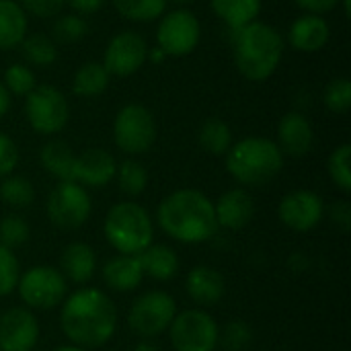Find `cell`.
<instances>
[{
	"mask_svg": "<svg viewBox=\"0 0 351 351\" xmlns=\"http://www.w3.org/2000/svg\"><path fill=\"white\" fill-rule=\"evenodd\" d=\"M27 37V12L16 0H0V49H12Z\"/></svg>",
	"mask_w": 351,
	"mask_h": 351,
	"instance_id": "24",
	"label": "cell"
},
{
	"mask_svg": "<svg viewBox=\"0 0 351 351\" xmlns=\"http://www.w3.org/2000/svg\"><path fill=\"white\" fill-rule=\"evenodd\" d=\"M53 351H88V350H84V348H78V346H72V343H66V346H60V348H56Z\"/></svg>",
	"mask_w": 351,
	"mask_h": 351,
	"instance_id": "48",
	"label": "cell"
},
{
	"mask_svg": "<svg viewBox=\"0 0 351 351\" xmlns=\"http://www.w3.org/2000/svg\"><path fill=\"white\" fill-rule=\"evenodd\" d=\"M148 45L146 39L136 31H121L111 37L105 56L103 66L109 72V76H132L146 64Z\"/></svg>",
	"mask_w": 351,
	"mask_h": 351,
	"instance_id": "14",
	"label": "cell"
},
{
	"mask_svg": "<svg viewBox=\"0 0 351 351\" xmlns=\"http://www.w3.org/2000/svg\"><path fill=\"white\" fill-rule=\"evenodd\" d=\"M302 10H306L308 14H325L333 8H337V4L341 0H294Z\"/></svg>",
	"mask_w": 351,
	"mask_h": 351,
	"instance_id": "43",
	"label": "cell"
},
{
	"mask_svg": "<svg viewBox=\"0 0 351 351\" xmlns=\"http://www.w3.org/2000/svg\"><path fill=\"white\" fill-rule=\"evenodd\" d=\"M74 150L64 140H49L39 152L41 167L58 181H72L74 177Z\"/></svg>",
	"mask_w": 351,
	"mask_h": 351,
	"instance_id": "25",
	"label": "cell"
},
{
	"mask_svg": "<svg viewBox=\"0 0 351 351\" xmlns=\"http://www.w3.org/2000/svg\"><path fill=\"white\" fill-rule=\"evenodd\" d=\"M158 226L167 237L183 245H202L218 234L214 202L199 189H177L156 210Z\"/></svg>",
	"mask_w": 351,
	"mask_h": 351,
	"instance_id": "2",
	"label": "cell"
},
{
	"mask_svg": "<svg viewBox=\"0 0 351 351\" xmlns=\"http://www.w3.org/2000/svg\"><path fill=\"white\" fill-rule=\"evenodd\" d=\"M175 4H189V2H193V0H173Z\"/></svg>",
	"mask_w": 351,
	"mask_h": 351,
	"instance_id": "50",
	"label": "cell"
},
{
	"mask_svg": "<svg viewBox=\"0 0 351 351\" xmlns=\"http://www.w3.org/2000/svg\"><path fill=\"white\" fill-rule=\"evenodd\" d=\"M325 216H329L331 224L341 232L351 230V204L348 199H335L329 208H325Z\"/></svg>",
	"mask_w": 351,
	"mask_h": 351,
	"instance_id": "42",
	"label": "cell"
},
{
	"mask_svg": "<svg viewBox=\"0 0 351 351\" xmlns=\"http://www.w3.org/2000/svg\"><path fill=\"white\" fill-rule=\"evenodd\" d=\"M31 237V228H29V222L12 212V214H6L0 218V245L6 247V249H19L23 247Z\"/></svg>",
	"mask_w": 351,
	"mask_h": 351,
	"instance_id": "34",
	"label": "cell"
},
{
	"mask_svg": "<svg viewBox=\"0 0 351 351\" xmlns=\"http://www.w3.org/2000/svg\"><path fill=\"white\" fill-rule=\"evenodd\" d=\"M185 292L197 304V308H210L224 298L226 280L216 267L195 265L185 278Z\"/></svg>",
	"mask_w": 351,
	"mask_h": 351,
	"instance_id": "19",
	"label": "cell"
},
{
	"mask_svg": "<svg viewBox=\"0 0 351 351\" xmlns=\"http://www.w3.org/2000/svg\"><path fill=\"white\" fill-rule=\"evenodd\" d=\"M331 37L329 23L321 14H302L288 29V41L294 49L315 53L327 45Z\"/></svg>",
	"mask_w": 351,
	"mask_h": 351,
	"instance_id": "20",
	"label": "cell"
},
{
	"mask_svg": "<svg viewBox=\"0 0 351 351\" xmlns=\"http://www.w3.org/2000/svg\"><path fill=\"white\" fill-rule=\"evenodd\" d=\"M169 337L175 351H216L220 327L206 308H187L175 315Z\"/></svg>",
	"mask_w": 351,
	"mask_h": 351,
	"instance_id": "7",
	"label": "cell"
},
{
	"mask_svg": "<svg viewBox=\"0 0 351 351\" xmlns=\"http://www.w3.org/2000/svg\"><path fill=\"white\" fill-rule=\"evenodd\" d=\"M21 8L33 16H39V19H49V16H56L66 0H19Z\"/></svg>",
	"mask_w": 351,
	"mask_h": 351,
	"instance_id": "41",
	"label": "cell"
},
{
	"mask_svg": "<svg viewBox=\"0 0 351 351\" xmlns=\"http://www.w3.org/2000/svg\"><path fill=\"white\" fill-rule=\"evenodd\" d=\"M132 351H160V348L152 339H140Z\"/></svg>",
	"mask_w": 351,
	"mask_h": 351,
	"instance_id": "46",
	"label": "cell"
},
{
	"mask_svg": "<svg viewBox=\"0 0 351 351\" xmlns=\"http://www.w3.org/2000/svg\"><path fill=\"white\" fill-rule=\"evenodd\" d=\"M210 6L214 14L222 19L232 31H239L257 21L261 12V0H210Z\"/></svg>",
	"mask_w": 351,
	"mask_h": 351,
	"instance_id": "26",
	"label": "cell"
},
{
	"mask_svg": "<svg viewBox=\"0 0 351 351\" xmlns=\"http://www.w3.org/2000/svg\"><path fill=\"white\" fill-rule=\"evenodd\" d=\"M282 56L284 37L276 27L253 21L234 31V64L245 78L253 82L267 80L278 70Z\"/></svg>",
	"mask_w": 351,
	"mask_h": 351,
	"instance_id": "3",
	"label": "cell"
},
{
	"mask_svg": "<svg viewBox=\"0 0 351 351\" xmlns=\"http://www.w3.org/2000/svg\"><path fill=\"white\" fill-rule=\"evenodd\" d=\"M60 271L66 278V282H72L76 286L88 284L97 271L95 249L80 241L66 245L60 255Z\"/></svg>",
	"mask_w": 351,
	"mask_h": 351,
	"instance_id": "21",
	"label": "cell"
},
{
	"mask_svg": "<svg viewBox=\"0 0 351 351\" xmlns=\"http://www.w3.org/2000/svg\"><path fill=\"white\" fill-rule=\"evenodd\" d=\"M39 333V321L27 306H12L0 315V351H33Z\"/></svg>",
	"mask_w": 351,
	"mask_h": 351,
	"instance_id": "15",
	"label": "cell"
},
{
	"mask_svg": "<svg viewBox=\"0 0 351 351\" xmlns=\"http://www.w3.org/2000/svg\"><path fill=\"white\" fill-rule=\"evenodd\" d=\"M144 280L138 255H115L103 267V282L115 292H132Z\"/></svg>",
	"mask_w": 351,
	"mask_h": 351,
	"instance_id": "22",
	"label": "cell"
},
{
	"mask_svg": "<svg viewBox=\"0 0 351 351\" xmlns=\"http://www.w3.org/2000/svg\"><path fill=\"white\" fill-rule=\"evenodd\" d=\"M177 315V302L169 292L150 290L138 296L128 311V327L140 339H156L167 333Z\"/></svg>",
	"mask_w": 351,
	"mask_h": 351,
	"instance_id": "6",
	"label": "cell"
},
{
	"mask_svg": "<svg viewBox=\"0 0 351 351\" xmlns=\"http://www.w3.org/2000/svg\"><path fill=\"white\" fill-rule=\"evenodd\" d=\"M282 154L292 158H302L313 150L315 144V132L306 115L298 111H290L280 119L278 125V142Z\"/></svg>",
	"mask_w": 351,
	"mask_h": 351,
	"instance_id": "18",
	"label": "cell"
},
{
	"mask_svg": "<svg viewBox=\"0 0 351 351\" xmlns=\"http://www.w3.org/2000/svg\"><path fill=\"white\" fill-rule=\"evenodd\" d=\"M351 146L350 144H341L337 146L327 160V171H329V179L331 183L341 191V193H350L351 191Z\"/></svg>",
	"mask_w": 351,
	"mask_h": 351,
	"instance_id": "33",
	"label": "cell"
},
{
	"mask_svg": "<svg viewBox=\"0 0 351 351\" xmlns=\"http://www.w3.org/2000/svg\"><path fill=\"white\" fill-rule=\"evenodd\" d=\"M70 6H72V10H76L78 14H93V12H97V10H101L103 8V4L107 2V0H66Z\"/></svg>",
	"mask_w": 351,
	"mask_h": 351,
	"instance_id": "44",
	"label": "cell"
},
{
	"mask_svg": "<svg viewBox=\"0 0 351 351\" xmlns=\"http://www.w3.org/2000/svg\"><path fill=\"white\" fill-rule=\"evenodd\" d=\"M117 160L103 148H88L74 158L72 181L82 187H105L115 179Z\"/></svg>",
	"mask_w": 351,
	"mask_h": 351,
	"instance_id": "16",
	"label": "cell"
},
{
	"mask_svg": "<svg viewBox=\"0 0 351 351\" xmlns=\"http://www.w3.org/2000/svg\"><path fill=\"white\" fill-rule=\"evenodd\" d=\"M0 199L12 210H25L35 202V187L27 177L8 175L0 183Z\"/></svg>",
	"mask_w": 351,
	"mask_h": 351,
	"instance_id": "30",
	"label": "cell"
},
{
	"mask_svg": "<svg viewBox=\"0 0 351 351\" xmlns=\"http://www.w3.org/2000/svg\"><path fill=\"white\" fill-rule=\"evenodd\" d=\"M21 49H23V56L29 64L33 66H39V68H47L56 62L58 58V47H56V41L43 33H35V35H29L23 39L21 43Z\"/></svg>",
	"mask_w": 351,
	"mask_h": 351,
	"instance_id": "32",
	"label": "cell"
},
{
	"mask_svg": "<svg viewBox=\"0 0 351 351\" xmlns=\"http://www.w3.org/2000/svg\"><path fill=\"white\" fill-rule=\"evenodd\" d=\"M2 84L6 86V90L10 95H19V97H27L35 86V74L27 64H12L4 70V80Z\"/></svg>",
	"mask_w": 351,
	"mask_h": 351,
	"instance_id": "36",
	"label": "cell"
},
{
	"mask_svg": "<svg viewBox=\"0 0 351 351\" xmlns=\"http://www.w3.org/2000/svg\"><path fill=\"white\" fill-rule=\"evenodd\" d=\"M103 232L119 255H140L154 243V224L148 210L136 202L113 204L105 216Z\"/></svg>",
	"mask_w": 351,
	"mask_h": 351,
	"instance_id": "5",
	"label": "cell"
},
{
	"mask_svg": "<svg viewBox=\"0 0 351 351\" xmlns=\"http://www.w3.org/2000/svg\"><path fill=\"white\" fill-rule=\"evenodd\" d=\"M325 202L311 189H296L286 193L278 206L280 222L294 232H311L325 218Z\"/></svg>",
	"mask_w": 351,
	"mask_h": 351,
	"instance_id": "13",
	"label": "cell"
},
{
	"mask_svg": "<svg viewBox=\"0 0 351 351\" xmlns=\"http://www.w3.org/2000/svg\"><path fill=\"white\" fill-rule=\"evenodd\" d=\"M109 72L99 62L82 64L72 78V93L78 97H99L109 86Z\"/></svg>",
	"mask_w": 351,
	"mask_h": 351,
	"instance_id": "27",
	"label": "cell"
},
{
	"mask_svg": "<svg viewBox=\"0 0 351 351\" xmlns=\"http://www.w3.org/2000/svg\"><path fill=\"white\" fill-rule=\"evenodd\" d=\"M21 280V265L16 255L0 245V298L12 294Z\"/></svg>",
	"mask_w": 351,
	"mask_h": 351,
	"instance_id": "39",
	"label": "cell"
},
{
	"mask_svg": "<svg viewBox=\"0 0 351 351\" xmlns=\"http://www.w3.org/2000/svg\"><path fill=\"white\" fill-rule=\"evenodd\" d=\"M218 228L224 230H243L251 224L255 216V199L245 187H234L224 191L218 202H214Z\"/></svg>",
	"mask_w": 351,
	"mask_h": 351,
	"instance_id": "17",
	"label": "cell"
},
{
	"mask_svg": "<svg viewBox=\"0 0 351 351\" xmlns=\"http://www.w3.org/2000/svg\"><path fill=\"white\" fill-rule=\"evenodd\" d=\"M197 142L212 156H224L230 150V146L234 144L230 125L218 117H212V119L202 123L199 134H197Z\"/></svg>",
	"mask_w": 351,
	"mask_h": 351,
	"instance_id": "28",
	"label": "cell"
},
{
	"mask_svg": "<svg viewBox=\"0 0 351 351\" xmlns=\"http://www.w3.org/2000/svg\"><path fill=\"white\" fill-rule=\"evenodd\" d=\"M255 335L253 329L245 323V321H230L224 325V329L220 331V341L218 346H222L224 351H247L249 346L253 343Z\"/></svg>",
	"mask_w": 351,
	"mask_h": 351,
	"instance_id": "35",
	"label": "cell"
},
{
	"mask_svg": "<svg viewBox=\"0 0 351 351\" xmlns=\"http://www.w3.org/2000/svg\"><path fill=\"white\" fill-rule=\"evenodd\" d=\"M51 31H53V39L62 43H74V41H80L88 33V25L80 14H64L56 19Z\"/></svg>",
	"mask_w": 351,
	"mask_h": 351,
	"instance_id": "38",
	"label": "cell"
},
{
	"mask_svg": "<svg viewBox=\"0 0 351 351\" xmlns=\"http://www.w3.org/2000/svg\"><path fill=\"white\" fill-rule=\"evenodd\" d=\"M16 165H19V148L8 134L0 132V179L12 175Z\"/></svg>",
	"mask_w": 351,
	"mask_h": 351,
	"instance_id": "40",
	"label": "cell"
},
{
	"mask_svg": "<svg viewBox=\"0 0 351 351\" xmlns=\"http://www.w3.org/2000/svg\"><path fill=\"white\" fill-rule=\"evenodd\" d=\"M138 257H140L144 278H150L154 282H169L179 274V257L167 245L152 243Z\"/></svg>",
	"mask_w": 351,
	"mask_h": 351,
	"instance_id": "23",
	"label": "cell"
},
{
	"mask_svg": "<svg viewBox=\"0 0 351 351\" xmlns=\"http://www.w3.org/2000/svg\"><path fill=\"white\" fill-rule=\"evenodd\" d=\"M224 156L228 175L245 187H261L274 181L284 169V154L280 146L263 136L239 140Z\"/></svg>",
	"mask_w": 351,
	"mask_h": 351,
	"instance_id": "4",
	"label": "cell"
},
{
	"mask_svg": "<svg viewBox=\"0 0 351 351\" xmlns=\"http://www.w3.org/2000/svg\"><path fill=\"white\" fill-rule=\"evenodd\" d=\"M115 146L125 154H144L156 142V121L148 107L130 103L113 119Z\"/></svg>",
	"mask_w": 351,
	"mask_h": 351,
	"instance_id": "9",
	"label": "cell"
},
{
	"mask_svg": "<svg viewBox=\"0 0 351 351\" xmlns=\"http://www.w3.org/2000/svg\"><path fill=\"white\" fill-rule=\"evenodd\" d=\"M8 109H10V93H8L6 86L0 82V119L6 115Z\"/></svg>",
	"mask_w": 351,
	"mask_h": 351,
	"instance_id": "45",
	"label": "cell"
},
{
	"mask_svg": "<svg viewBox=\"0 0 351 351\" xmlns=\"http://www.w3.org/2000/svg\"><path fill=\"white\" fill-rule=\"evenodd\" d=\"M165 58H167V53H165L158 45H156L154 49H148V56H146V60H150V62H154V64H162Z\"/></svg>",
	"mask_w": 351,
	"mask_h": 351,
	"instance_id": "47",
	"label": "cell"
},
{
	"mask_svg": "<svg viewBox=\"0 0 351 351\" xmlns=\"http://www.w3.org/2000/svg\"><path fill=\"white\" fill-rule=\"evenodd\" d=\"M16 292L29 311H51L68 296V282L51 265H33L21 274Z\"/></svg>",
	"mask_w": 351,
	"mask_h": 351,
	"instance_id": "8",
	"label": "cell"
},
{
	"mask_svg": "<svg viewBox=\"0 0 351 351\" xmlns=\"http://www.w3.org/2000/svg\"><path fill=\"white\" fill-rule=\"evenodd\" d=\"M25 115L33 132L53 136L66 128L70 107L62 90L51 84H39L25 97Z\"/></svg>",
	"mask_w": 351,
	"mask_h": 351,
	"instance_id": "11",
	"label": "cell"
},
{
	"mask_svg": "<svg viewBox=\"0 0 351 351\" xmlns=\"http://www.w3.org/2000/svg\"><path fill=\"white\" fill-rule=\"evenodd\" d=\"M343 12L346 16H351V0H343Z\"/></svg>",
	"mask_w": 351,
	"mask_h": 351,
	"instance_id": "49",
	"label": "cell"
},
{
	"mask_svg": "<svg viewBox=\"0 0 351 351\" xmlns=\"http://www.w3.org/2000/svg\"><path fill=\"white\" fill-rule=\"evenodd\" d=\"M45 212L60 230H78L93 214V199L86 187L74 181H60L47 195Z\"/></svg>",
	"mask_w": 351,
	"mask_h": 351,
	"instance_id": "10",
	"label": "cell"
},
{
	"mask_svg": "<svg viewBox=\"0 0 351 351\" xmlns=\"http://www.w3.org/2000/svg\"><path fill=\"white\" fill-rule=\"evenodd\" d=\"M323 103L329 111L337 113V115H343L350 111L351 105V82L350 78L341 76V78H335L327 84L325 93H323Z\"/></svg>",
	"mask_w": 351,
	"mask_h": 351,
	"instance_id": "37",
	"label": "cell"
},
{
	"mask_svg": "<svg viewBox=\"0 0 351 351\" xmlns=\"http://www.w3.org/2000/svg\"><path fill=\"white\" fill-rule=\"evenodd\" d=\"M60 327L72 346L99 350L117 331V306L99 288H80L60 304Z\"/></svg>",
	"mask_w": 351,
	"mask_h": 351,
	"instance_id": "1",
	"label": "cell"
},
{
	"mask_svg": "<svg viewBox=\"0 0 351 351\" xmlns=\"http://www.w3.org/2000/svg\"><path fill=\"white\" fill-rule=\"evenodd\" d=\"M111 2L123 19L136 23H150L167 12L169 0H111Z\"/></svg>",
	"mask_w": 351,
	"mask_h": 351,
	"instance_id": "31",
	"label": "cell"
},
{
	"mask_svg": "<svg viewBox=\"0 0 351 351\" xmlns=\"http://www.w3.org/2000/svg\"><path fill=\"white\" fill-rule=\"evenodd\" d=\"M199 37H202V25L197 16L187 8L165 12L156 29L158 47L167 56H175V58L191 53L197 47Z\"/></svg>",
	"mask_w": 351,
	"mask_h": 351,
	"instance_id": "12",
	"label": "cell"
},
{
	"mask_svg": "<svg viewBox=\"0 0 351 351\" xmlns=\"http://www.w3.org/2000/svg\"><path fill=\"white\" fill-rule=\"evenodd\" d=\"M115 179H117L119 191L125 193L128 197H138L148 187V171L142 162L134 158H128L117 165Z\"/></svg>",
	"mask_w": 351,
	"mask_h": 351,
	"instance_id": "29",
	"label": "cell"
}]
</instances>
